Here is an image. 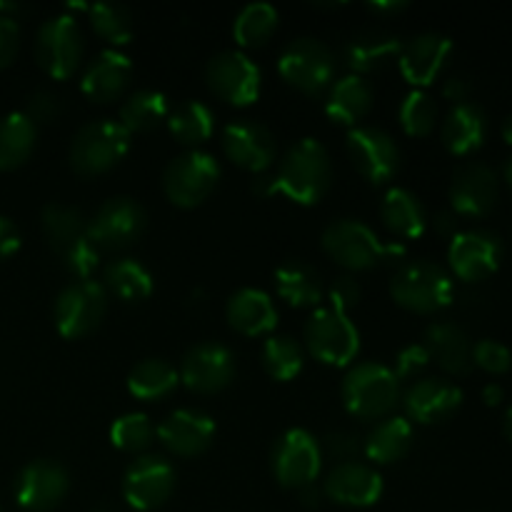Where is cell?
Returning a JSON list of instances; mask_svg holds the SVG:
<instances>
[{
	"instance_id": "obj_12",
	"label": "cell",
	"mask_w": 512,
	"mask_h": 512,
	"mask_svg": "<svg viewBox=\"0 0 512 512\" xmlns=\"http://www.w3.org/2000/svg\"><path fill=\"white\" fill-rule=\"evenodd\" d=\"M270 465L280 488L303 490L318 480L323 468V448L305 428H290L275 443Z\"/></svg>"
},
{
	"instance_id": "obj_20",
	"label": "cell",
	"mask_w": 512,
	"mask_h": 512,
	"mask_svg": "<svg viewBox=\"0 0 512 512\" xmlns=\"http://www.w3.org/2000/svg\"><path fill=\"white\" fill-rule=\"evenodd\" d=\"M500 198V178L490 165L463 163L453 173L450 183V205L455 215L463 218H485L493 213Z\"/></svg>"
},
{
	"instance_id": "obj_36",
	"label": "cell",
	"mask_w": 512,
	"mask_h": 512,
	"mask_svg": "<svg viewBox=\"0 0 512 512\" xmlns=\"http://www.w3.org/2000/svg\"><path fill=\"white\" fill-rule=\"evenodd\" d=\"M180 383V373L175 365L163 358H145L135 363L128 375V393L143 403H158L170 398Z\"/></svg>"
},
{
	"instance_id": "obj_7",
	"label": "cell",
	"mask_w": 512,
	"mask_h": 512,
	"mask_svg": "<svg viewBox=\"0 0 512 512\" xmlns=\"http://www.w3.org/2000/svg\"><path fill=\"white\" fill-rule=\"evenodd\" d=\"M220 183V163L208 150H185L163 170V193L178 208H198Z\"/></svg>"
},
{
	"instance_id": "obj_40",
	"label": "cell",
	"mask_w": 512,
	"mask_h": 512,
	"mask_svg": "<svg viewBox=\"0 0 512 512\" xmlns=\"http://www.w3.org/2000/svg\"><path fill=\"white\" fill-rule=\"evenodd\" d=\"M260 360H263L265 373L273 380L288 383L300 375L305 365L303 345L293 340L290 335H268L260 350Z\"/></svg>"
},
{
	"instance_id": "obj_60",
	"label": "cell",
	"mask_w": 512,
	"mask_h": 512,
	"mask_svg": "<svg viewBox=\"0 0 512 512\" xmlns=\"http://www.w3.org/2000/svg\"><path fill=\"white\" fill-rule=\"evenodd\" d=\"M505 183H508V188L512 190V155L508 163H505Z\"/></svg>"
},
{
	"instance_id": "obj_44",
	"label": "cell",
	"mask_w": 512,
	"mask_h": 512,
	"mask_svg": "<svg viewBox=\"0 0 512 512\" xmlns=\"http://www.w3.org/2000/svg\"><path fill=\"white\" fill-rule=\"evenodd\" d=\"M155 440V425L145 413H125L110 428V443L123 453H143Z\"/></svg>"
},
{
	"instance_id": "obj_50",
	"label": "cell",
	"mask_w": 512,
	"mask_h": 512,
	"mask_svg": "<svg viewBox=\"0 0 512 512\" xmlns=\"http://www.w3.org/2000/svg\"><path fill=\"white\" fill-rule=\"evenodd\" d=\"M325 450H328L333 458H338L340 463H345V460H355V455L363 450V443H360L358 435L333 433L325 438Z\"/></svg>"
},
{
	"instance_id": "obj_16",
	"label": "cell",
	"mask_w": 512,
	"mask_h": 512,
	"mask_svg": "<svg viewBox=\"0 0 512 512\" xmlns=\"http://www.w3.org/2000/svg\"><path fill=\"white\" fill-rule=\"evenodd\" d=\"M178 475L163 455H140L123 475V498L140 512L158 510L175 493Z\"/></svg>"
},
{
	"instance_id": "obj_32",
	"label": "cell",
	"mask_w": 512,
	"mask_h": 512,
	"mask_svg": "<svg viewBox=\"0 0 512 512\" xmlns=\"http://www.w3.org/2000/svg\"><path fill=\"white\" fill-rule=\"evenodd\" d=\"M413 440V423L405 415H388V418L378 420L368 438L363 440V453L375 465H393L410 453Z\"/></svg>"
},
{
	"instance_id": "obj_22",
	"label": "cell",
	"mask_w": 512,
	"mask_h": 512,
	"mask_svg": "<svg viewBox=\"0 0 512 512\" xmlns=\"http://www.w3.org/2000/svg\"><path fill=\"white\" fill-rule=\"evenodd\" d=\"M400 403L405 408V418L418 425H438L453 418L463 405V390L443 378L415 380L403 395Z\"/></svg>"
},
{
	"instance_id": "obj_58",
	"label": "cell",
	"mask_w": 512,
	"mask_h": 512,
	"mask_svg": "<svg viewBox=\"0 0 512 512\" xmlns=\"http://www.w3.org/2000/svg\"><path fill=\"white\" fill-rule=\"evenodd\" d=\"M500 135H503L505 143L512 148V115H508V118L503 120V125H500Z\"/></svg>"
},
{
	"instance_id": "obj_42",
	"label": "cell",
	"mask_w": 512,
	"mask_h": 512,
	"mask_svg": "<svg viewBox=\"0 0 512 512\" xmlns=\"http://www.w3.org/2000/svg\"><path fill=\"white\" fill-rule=\"evenodd\" d=\"M90 28L98 35L100 40L113 45V50H118L120 45H128L135 35V23L133 15L125 5L120 3H98L88 8Z\"/></svg>"
},
{
	"instance_id": "obj_45",
	"label": "cell",
	"mask_w": 512,
	"mask_h": 512,
	"mask_svg": "<svg viewBox=\"0 0 512 512\" xmlns=\"http://www.w3.org/2000/svg\"><path fill=\"white\" fill-rule=\"evenodd\" d=\"M473 368L488 375H505L512 368V350L493 338H483L473 345Z\"/></svg>"
},
{
	"instance_id": "obj_43",
	"label": "cell",
	"mask_w": 512,
	"mask_h": 512,
	"mask_svg": "<svg viewBox=\"0 0 512 512\" xmlns=\"http://www.w3.org/2000/svg\"><path fill=\"white\" fill-rule=\"evenodd\" d=\"M398 118L405 133L413 135V138H425L438 125V103H435L428 90L415 88L400 103Z\"/></svg>"
},
{
	"instance_id": "obj_14",
	"label": "cell",
	"mask_w": 512,
	"mask_h": 512,
	"mask_svg": "<svg viewBox=\"0 0 512 512\" xmlns=\"http://www.w3.org/2000/svg\"><path fill=\"white\" fill-rule=\"evenodd\" d=\"M148 215L138 200L128 195L110 198L95 210L93 218L88 220V235L98 250H125L143 235Z\"/></svg>"
},
{
	"instance_id": "obj_52",
	"label": "cell",
	"mask_w": 512,
	"mask_h": 512,
	"mask_svg": "<svg viewBox=\"0 0 512 512\" xmlns=\"http://www.w3.org/2000/svg\"><path fill=\"white\" fill-rule=\"evenodd\" d=\"M443 93H445V98L453 100V105L465 103V100H468V95H470V83L465 78H460V75H453V78L445 80Z\"/></svg>"
},
{
	"instance_id": "obj_23",
	"label": "cell",
	"mask_w": 512,
	"mask_h": 512,
	"mask_svg": "<svg viewBox=\"0 0 512 512\" xmlns=\"http://www.w3.org/2000/svg\"><path fill=\"white\" fill-rule=\"evenodd\" d=\"M323 493L345 508H370L383 498V478L373 465L345 460L325 475Z\"/></svg>"
},
{
	"instance_id": "obj_54",
	"label": "cell",
	"mask_w": 512,
	"mask_h": 512,
	"mask_svg": "<svg viewBox=\"0 0 512 512\" xmlns=\"http://www.w3.org/2000/svg\"><path fill=\"white\" fill-rule=\"evenodd\" d=\"M458 215L455 213H440L438 220H435V228H438V233L448 235V238H453V235H458Z\"/></svg>"
},
{
	"instance_id": "obj_2",
	"label": "cell",
	"mask_w": 512,
	"mask_h": 512,
	"mask_svg": "<svg viewBox=\"0 0 512 512\" xmlns=\"http://www.w3.org/2000/svg\"><path fill=\"white\" fill-rule=\"evenodd\" d=\"M40 225L50 248L63 258L65 268L78 280H90L100 263V250L88 235L83 213L63 203H48L40 213Z\"/></svg>"
},
{
	"instance_id": "obj_61",
	"label": "cell",
	"mask_w": 512,
	"mask_h": 512,
	"mask_svg": "<svg viewBox=\"0 0 512 512\" xmlns=\"http://www.w3.org/2000/svg\"><path fill=\"white\" fill-rule=\"evenodd\" d=\"M95 512H115V510H110V508H98Z\"/></svg>"
},
{
	"instance_id": "obj_38",
	"label": "cell",
	"mask_w": 512,
	"mask_h": 512,
	"mask_svg": "<svg viewBox=\"0 0 512 512\" xmlns=\"http://www.w3.org/2000/svg\"><path fill=\"white\" fill-rule=\"evenodd\" d=\"M38 143V125L25 113H8L0 118V173L20 168L33 155Z\"/></svg>"
},
{
	"instance_id": "obj_39",
	"label": "cell",
	"mask_w": 512,
	"mask_h": 512,
	"mask_svg": "<svg viewBox=\"0 0 512 512\" xmlns=\"http://www.w3.org/2000/svg\"><path fill=\"white\" fill-rule=\"evenodd\" d=\"M165 125L180 145H188L190 150H195L213 135L215 113L203 100H183L175 108H170Z\"/></svg>"
},
{
	"instance_id": "obj_4",
	"label": "cell",
	"mask_w": 512,
	"mask_h": 512,
	"mask_svg": "<svg viewBox=\"0 0 512 512\" xmlns=\"http://www.w3.org/2000/svg\"><path fill=\"white\" fill-rule=\"evenodd\" d=\"M343 405L360 420H383L400 403V380L393 370L375 360L350 365L343 378Z\"/></svg>"
},
{
	"instance_id": "obj_8",
	"label": "cell",
	"mask_w": 512,
	"mask_h": 512,
	"mask_svg": "<svg viewBox=\"0 0 512 512\" xmlns=\"http://www.w3.org/2000/svg\"><path fill=\"white\" fill-rule=\"evenodd\" d=\"M305 348L323 365L345 368L360 353V333L353 320L333 308H318L303 330Z\"/></svg>"
},
{
	"instance_id": "obj_35",
	"label": "cell",
	"mask_w": 512,
	"mask_h": 512,
	"mask_svg": "<svg viewBox=\"0 0 512 512\" xmlns=\"http://www.w3.org/2000/svg\"><path fill=\"white\" fill-rule=\"evenodd\" d=\"M103 288L105 293H113L123 303H140L153 295L155 280L140 260L118 258L105 265Z\"/></svg>"
},
{
	"instance_id": "obj_18",
	"label": "cell",
	"mask_w": 512,
	"mask_h": 512,
	"mask_svg": "<svg viewBox=\"0 0 512 512\" xmlns=\"http://www.w3.org/2000/svg\"><path fill=\"white\" fill-rule=\"evenodd\" d=\"M235 353L223 343H198L180 360V383L198 395H215L235 378Z\"/></svg>"
},
{
	"instance_id": "obj_13",
	"label": "cell",
	"mask_w": 512,
	"mask_h": 512,
	"mask_svg": "<svg viewBox=\"0 0 512 512\" xmlns=\"http://www.w3.org/2000/svg\"><path fill=\"white\" fill-rule=\"evenodd\" d=\"M205 80L220 100L235 108L253 105L263 88L260 68L243 50H220L218 55H213L205 65Z\"/></svg>"
},
{
	"instance_id": "obj_48",
	"label": "cell",
	"mask_w": 512,
	"mask_h": 512,
	"mask_svg": "<svg viewBox=\"0 0 512 512\" xmlns=\"http://www.w3.org/2000/svg\"><path fill=\"white\" fill-rule=\"evenodd\" d=\"M328 300H330V308L348 315V310L360 303L358 280H355L353 275H340V278H335L328 288Z\"/></svg>"
},
{
	"instance_id": "obj_31",
	"label": "cell",
	"mask_w": 512,
	"mask_h": 512,
	"mask_svg": "<svg viewBox=\"0 0 512 512\" xmlns=\"http://www.w3.org/2000/svg\"><path fill=\"white\" fill-rule=\"evenodd\" d=\"M373 103L375 93L368 80L348 73L335 80L325 93V115L338 125L358 128L360 120L373 110Z\"/></svg>"
},
{
	"instance_id": "obj_53",
	"label": "cell",
	"mask_w": 512,
	"mask_h": 512,
	"mask_svg": "<svg viewBox=\"0 0 512 512\" xmlns=\"http://www.w3.org/2000/svg\"><path fill=\"white\" fill-rule=\"evenodd\" d=\"M370 13L380 15V18H390V15H398L403 10H408L405 0H378V3H368Z\"/></svg>"
},
{
	"instance_id": "obj_37",
	"label": "cell",
	"mask_w": 512,
	"mask_h": 512,
	"mask_svg": "<svg viewBox=\"0 0 512 512\" xmlns=\"http://www.w3.org/2000/svg\"><path fill=\"white\" fill-rule=\"evenodd\" d=\"M170 115V103L168 95L160 93V90L143 88L130 93L123 100L118 113V123L133 133H150V130L160 128L163 123H168Z\"/></svg>"
},
{
	"instance_id": "obj_41",
	"label": "cell",
	"mask_w": 512,
	"mask_h": 512,
	"mask_svg": "<svg viewBox=\"0 0 512 512\" xmlns=\"http://www.w3.org/2000/svg\"><path fill=\"white\" fill-rule=\"evenodd\" d=\"M278 10L270 3H250L235 15L233 35L243 48H260L278 30Z\"/></svg>"
},
{
	"instance_id": "obj_56",
	"label": "cell",
	"mask_w": 512,
	"mask_h": 512,
	"mask_svg": "<svg viewBox=\"0 0 512 512\" xmlns=\"http://www.w3.org/2000/svg\"><path fill=\"white\" fill-rule=\"evenodd\" d=\"M253 190L260 195V198H270V195L278 193V190H275V178H265V175L255 180Z\"/></svg>"
},
{
	"instance_id": "obj_26",
	"label": "cell",
	"mask_w": 512,
	"mask_h": 512,
	"mask_svg": "<svg viewBox=\"0 0 512 512\" xmlns=\"http://www.w3.org/2000/svg\"><path fill=\"white\" fill-rule=\"evenodd\" d=\"M130 80H133V63H130V58L120 53V50L110 48L100 50L90 60L88 68L83 70V78H80V90L93 103L105 105L118 100L130 85Z\"/></svg>"
},
{
	"instance_id": "obj_62",
	"label": "cell",
	"mask_w": 512,
	"mask_h": 512,
	"mask_svg": "<svg viewBox=\"0 0 512 512\" xmlns=\"http://www.w3.org/2000/svg\"><path fill=\"white\" fill-rule=\"evenodd\" d=\"M0 512H3V508H0Z\"/></svg>"
},
{
	"instance_id": "obj_9",
	"label": "cell",
	"mask_w": 512,
	"mask_h": 512,
	"mask_svg": "<svg viewBox=\"0 0 512 512\" xmlns=\"http://www.w3.org/2000/svg\"><path fill=\"white\" fill-rule=\"evenodd\" d=\"M108 313V293L95 280H73L60 290L53 305L55 328L63 338L80 340L95 333Z\"/></svg>"
},
{
	"instance_id": "obj_3",
	"label": "cell",
	"mask_w": 512,
	"mask_h": 512,
	"mask_svg": "<svg viewBox=\"0 0 512 512\" xmlns=\"http://www.w3.org/2000/svg\"><path fill=\"white\" fill-rule=\"evenodd\" d=\"M390 295L400 308L418 315H433L450 308L455 300L453 275L430 260H410L395 268Z\"/></svg>"
},
{
	"instance_id": "obj_15",
	"label": "cell",
	"mask_w": 512,
	"mask_h": 512,
	"mask_svg": "<svg viewBox=\"0 0 512 512\" xmlns=\"http://www.w3.org/2000/svg\"><path fill=\"white\" fill-rule=\"evenodd\" d=\"M345 148L360 178L368 180L370 185H385L398 175L400 148L393 135L385 133L383 128H375V125L350 128Z\"/></svg>"
},
{
	"instance_id": "obj_11",
	"label": "cell",
	"mask_w": 512,
	"mask_h": 512,
	"mask_svg": "<svg viewBox=\"0 0 512 512\" xmlns=\"http://www.w3.org/2000/svg\"><path fill=\"white\" fill-rule=\"evenodd\" d=\"M320 245L325 255L345 270H373L383 265L385 258V243L363 220H335L323 230Z\"/></svg>"
},
{
	"instance_id": "obj_19",
	"label": "cell",
	"mask_w": 512,
	"mask_h": 512,
	"mask_svg": "<svg viewBox=\"0 0 512 512\" xmlns=\"http://www.w3.org/2000/svg\"><path fill=\"white\" fill-rule=\"evenodd\" d=\"M70 490V475L60 463L48 458L33 460L18 473L13 485L15 500L28 512H50L58 508Z\"/></svg>"
},
{
	"instance_id": "obj_17",
	"label": "cell",
	"mask_w": 512,
	"mask_h": 512,
	"mask_svg": "<svg viewBox=\"0 0 512 512\" xmlns=\"http://www.w3.org/2000/svg\"><path fill=\"white\" fill-rule=\"evenodd\" d=\"M503 263V240L490 230H460L450 238V273L463 283H480L490 278Z\"/></svg>"
},
{
	"instance_id": "obj_5",
	"label": "cell",
	"mask_w": 512,
	"mask_h": 512,
	"mask_svg": "<svg viewBox=\"0 0 512 512\" xmlns=\"http://www.w3.org/2000/svg\"><path fill=\"white\" fill-rule=\"evenodd\" d=\"M133 135L113 118L90 120L75 130L70 140V168L83 178H95L113 170L128 155Z\"/></svg>"
},
{
	"instance_id": "obj_10",
	"label": "cell",
	"mask_w": 512,
	"mask_h": 512,
	"mask_svg": "<svg viewBox=\"0 0 512 512\" xmlns=\"http://www.w3.org/2000/svg\"><path fill=\"white\" fill-rule=\"evenodd\" d=\"M85 40L73 15H55L38 28L35 60L55 80H68L83 63Z\"/></svg>"
},
{
	"instance_id": "obj_47",
	"label": "cell",
	"mask_w": 512,
	"mask_h": 512,
	"mask_svg": "<svg viewBox=\"0 0 512 512\" xmlns=\"http://www.w3.org/2000/svg\"><path fill=\"white\" fill-rule=\"evenodd\" d=\"M60 110H63V100H60L58 95L50 93V90H35V93L28 98V105H25L23 113L38 125V123H53V120L60 115Z\"/></svg>"
},
{
	"instance_id": "obj_46",
	"label": "cell",
	"mask_w": 512,
	"mask_h": 512,
	"mask_svg": "<svg viewBox=\"0 0 512 512\" xmlns=\"http://www.w3.org/2000/svg\"><path fill=\"white\" fill-rule=\"evenodd\" d=\"M428 365H430L428 348H425L423 343H410L395 353V363L390 370H393L398 380H410L415 378V375L423 373Z\"/></svg>"
},
{
	"instance_id": "obj_49",
	"label": "cell",
	"mask_w": 512,
	"mask_h": 512,
	"mask_svg": "<svg viewBox=\"0 0 512 512\" xmlns=\"http://www.w3.org/2000/svg\"><path fill=\"white\" fill-rule=\"evenodd\" d=\"M20 50V25L15 18L0 15V70L8 68Z\"/></svg>"
},
{
	"instance_id": "obj_27",
	"label": "cell",
	"mask_w": 512,
	"mask_h": 512,
	"mask_svg": "<svg viewBox=\"0 0 512 512\" xmlns=\"http://www.w3.org/2000/svg\"><path fill=\"white\" fill-rule=\"evenodd\" d=\"M225 318L235 333L245 338H263L278 325V308L273 298L260 288H240L225 305Z\"/></svg>"
},
{
	"instance_id": "obj_55",
	"label": "cell",
	"mask_w": 512,
	"mask_h": 512,
	"mask_svg": "<svg viewBox=\"0 0 512 512\" xmlns=\"http://www.w3.org/2000/svg\"><path fill=\"white\" fill-rule=\"evenodd\" d=\"M505 400V390H503V385L500 383H488L483 388V403L488 405V408H498L500 403H503Z\"/></svg>"
},
{
	"instance_id": "obj_28",
	"label": "cell",
	"mask_w": 512,
	"mask_h": 512,
	"mask_svg": "<svg viewBox=\"0 0 512 512\" xmlns=\"http://www.w3.org/2000/svg\"><path fill=\"white\" fill-rule=\"evenodd\" d=\"M425 348L430 360L450 375H468L473 370V340L453 320H438L425 330Z\"/></svg>"
},
{
	"instance_id": "obj_24",
	"label": "cell",
	"mask_w": 512,
	"mask_h": 512,
	"mask_svg": "<svg viewBox=\"0 0 512 512\" xmlns=\"http://www.w3.org/2000/svg\"><path fill=\"white\" fill-rule=\"evenodd\" d=\"M155 438L168 453L178 458H198L210 448L215 438V420L208 413L195 408L173 410L163 423L155 428Z\"/></svg>"
},
{
	"instance_id": "obj_59",
	"label": "cell",
	"mask_w": 512,
	"mask_h": 512,
	"mask_svg": "<svg viewBox=\"0 0 512 512\" xmlns=\"http://www.w3.org/2000/svg\"><path fill=\"white\" fill-rule=\"evenodd\" d=\"M503 433H505V438H508L510 443H512V405L508 408V413H505V420H503Z\"/></svg>"
},
{
	"instance_id": "obj_6",
	"label": "cell",
	"mask_w": 512,
	"mask_h": 512,
	"mask_svg": "<svg viewBox=\"0 0 512 512\" xmlns=\"http://www.w3.org/2000/svg\"><path fill=\"white\" fill-rule=\"evenodd\" d=\"M278 73L290 88L298 93L318 98V95L328 93L330 85L335 83V73H338V63L335 55L323 40L303 38L290 40L283 48L278 58Z\"/></svg>"
},
{
	"instance_id": "obj_21",
	"label": "cell",
	"mask_w": 512,
	"mask_h": 512,
	"mask_svg": "<svg viewBox=\"0 0 512 512\" xmlns=\"http://www.w3.org/2000/svg\"><path fill=\"white\" fill-rule=\"evenodd\" d=\"M220 143L228 160L255 175L265 173L275 163V153H278L273 133L263 123L250 118H238L225 125Z\"/></svg>"
},
{
	"instance_id": "obj_33",
	"label": "cell",
	"mask_w": 512,
	"mask_h": 512,
	"mask_svg": "<svg viewBox=\"0 0 512 512\" xmlns=\"http://www.w3.org/2000/svg\"><path fill=\"white\" fill-rule=\"evenodd\" d=\"M380 220L400 240H415L428 230V213L408 188H390L380 203Z\"/></svg>"
},
{
	"instance_id": "obj_34",
	"label": "cell",
	"mask_w": 512,
	"mask_h": 512,
	"mask_svg": "<svg viewBox=\"0 0 512 512\" xmlns=\"http://www.w3.org/2000/svg\"><path fill=\"white\" fill-rule=\"evenodd\" d=\"M273 280L278 298L285 300L290 308H315L325 295L318 270L305 260H285L283 265H278Z\"/></svg>"
},
{
	"instance_id": "obj_30",
	"label": "cell",
	"mask_w": 512,
	"mask_h": 512,
	"mask_svg": "<svg viewBox=\"0 0 512 512\" xmlns=\"http://www.w3.org/2000/svg\"><path fill=\"white\" fill-rule=\"evenodd\" d=\"M403 40L385 30H360L345 43L343 60L353 75L363 78L365 73H378L385 65L398 60Z\"/></svg>"
},
{
	"instance_id": "obj_25",
	"label": "cell",
	"mask_w": 512,
	"mask_h": 512,
	"mask_svg": "<svg viewBox=\"0 0 512 512\" xmlns=\"http://www.w3.org/2000/svg\"><path fill=\"white\" fill-rule=\"evenodd\" d=\"M450 55H453V40L448 35L428 30V33H420L410 38L408 43H403L398 55L400 73L410 85L423 90L425 85L440 78Z\"/></svg>"
},
{
	"instance_id": "obj_51",
	"label": "cell",
	"mask_w": 512,
	"mask_h": 512,
	"mask_svg": "<svg viewBox=\"0 0 512 512\" xmlns=\"http://www.w3.org/2000/svg\"><path fill=\"white\" fill-rule=\"evenodd\" d=\"M20 250V230L8 215H0V260L13 258Z\"/></svg>"
},
{
	"instance_id": "obj_29",
	"label": "cell",
	"mask_w": 512,
	"mask_h": 512,
	"mask_svg": "<svg viewBox=\"0 0 512 512\" xmlns=\"http://www.w3.org/2000/svg\"><path fill=\"white\" fill-rule=\"evenodd\" d=\"M440 140L448 153L460 155V158L473 155L488 140V115L473 100L453 105L440 128Z\"/></svg>"
},
{
	"instance_id": "obj_1",
	"label": "cell",
	"mask_w": 512,
	"mask_h": 512,
	"mask_svg": "<svg viewBox=\"0 0 512 512\" xmlns=\"http://www.w3.org/2000/svg\"><path fill=\"white\" fill-rule=\"evenodd\" d=\"M333 183V163L325 145L303 138L285 153L275 175V190L298 205H315L325 198Z\"/></svg>"
},
{
	"instance_id": "obj_57",
	"label": "cell",
	"mask_w": 512,
	"mask_h": 512,
	"mask_svg": "<svg viewBox=\"0 0 512 512\" xmlns=\"http://www.w3.org/2000/svg\"><path fill=\"white\" fill-rule=\"evenodd\" d=\"M300 493H303V505H308V508L318 505L320 493H318V488H315V483L308 485V488H303V490H300Z\"/></svg>"
}]
</instances>
